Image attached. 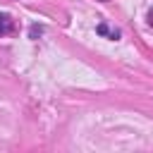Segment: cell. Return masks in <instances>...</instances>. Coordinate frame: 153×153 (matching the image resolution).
I'll return each instance as SVG.
<instances>
[{"label": "cell", "mask_w": 153, "mask_h": 153, "mask_svg": "<svg viewBox=\"0 0 153 153\" xmlns=\"http://www.w3.org/2000/svg\"><path fill=\"white\" fill-rule=\"evenodd\" d=\"M41 33H43V26H41V24H33V26L29 29V38H33V41H36Z\"/></svg>", "instance_id": "cell-3"}, {"label": "cell", "mask_w": 153, "mask_h": 153, "mask_svg": "<svg viewBox=\"0 0 153 153\" xmlns=\"http://www.w3.org/2000/svg\"><path fill=\"white\" fill-rule=\"evenodd\" d=\"M148 24H151V26H153V7H151V10H148Z\"/></svg>", "instance_id": "cell-4"}, {"label": "cell", "mask_w": 153, "mask_h": 153, "mask_svg": "<svg viewBox=\"0 0 153 153\" xmlns=\"http://www.w3.org/2000/svg\"><path fill=\"white\" fill-rule=\"evenodd\" d=\"M17 26H14V19L10 17V14H0V36H5V33H12Z\"/></svg>", "instance_id": "cell-1"}, {"label": "cell", "mask_w": 153, "mask_h": 153, "mask_svg": "<svg viewBox=\"0 0 153 153\" xmlns=\"http://www.w3.org/2000/svg\"><path fill=\"white\" fill-rule=\"evenodd\" d=\"M96 31H98L100 36H108L110 41H117V38H120V29H110L105 22H100V24L96 26Z\"/></svg>", "instance_id": "cell-2"}]
</instances>
